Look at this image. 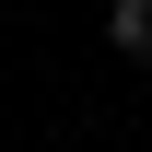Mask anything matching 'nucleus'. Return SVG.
Instances as JSON below:
<instances>
[{"label":"nucleus","mask_w":152,"mask_h":152,"mask_svg":"<svg viewBox=\"0 0 152 152\" xmlns=\"http://www.w3.org/2000/svg\"><path fill=\"white\" fill-rule=\"evenodd\" d=\"M105 47H117V58H140V70H152V0H117V12H105Z\"/></svg>","instance_id":"nucleus-1"}]
</instances>
